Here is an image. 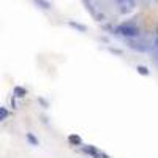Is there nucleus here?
Segmentation results:
<instances>
[{
  "label": "nucleus",
  "instance_id": "1",
  "mask_svg": "<svg viewBox=\"0 0 158 158\" xmlns=\"http://www.w3.org/2000/svg\"><path fill=\"white\" fill-rule=\"evenodd\" d=\"M117 33L122 36H127V38H135L139 35V29L135 27V25H118Z\"/></svg>",
  "mask_w": 158,
  "mask_h": 158
},
{
  "label": "nucleus",
  "instance_id": "2",
  "mask_svg": "<svg viewBox=\"0 0 158 158\" xmlns=\"http://www.w3.org/2000/svg\"><path fill=\"white\" fill-rule=\"evenodd\" d=\"M15 94H16V97H25V95H27V90L22 89V87H16Z\"/></svg>",
  "mask_w": 158,
  "mask_h": 158
},
{
  "label": "nucleus",
  "instance_id": "3",
  "mask_svg": "<svg viewBox=\"0 0 158 158\" xmlns=\"http://www.w3.org/2000/svg\"><path fill=\"white\" fill-rule=\"evenodd\" d=\"M6 115H8L6 109H5V108H0V120H5V118H6Z\"/></svg>",
  "mask_w": 158,
  "mask_h": 158
},
{
  "label": "nucleus",
  "instance_id": "4",
  "mask_svg": "<svg viewBox=\"0 0 158 158\" xmlns=\"http://www.w3.org/2000/svg\"><path fill=\"white\" fill-rule=\"evenodd\" d=\"M138 73H141V74H144V76H147V74H149V71H147L146 67H138Z\"/></svg>",
  "mask_w": 158,
  "mask_h": 158
},
{
  "label": "nucleus",
  "instance_id": "5",
  "mask_svg": "<svg viewBox=\"0 0 158 158\" xmlns=\"http://www.w3.org/2000/svg\"><path fill=\"white\" fill-rule=\"evenodd\" d=\"M35 2H36V3H41V5H43V8H49V6H51L48 2H44V0H35Z\"/></svg>",
  "mask_w": 158,
  "mask_h": 158
},
{
  "label": "nucleus",
  "instance_id": "6",
  "mask_svg": "<svg viewBox=\"0 0 158 158\" xmlns=\"http://www.w3.org/2000/svg\"><path fill=\"white\" fill-rule=\"evenodd\" d=\"M27 138H29V139H30V141H32V142H33V144H38V141H35V138H33V136H32V135H30V133H29V135H27Z\"/></svg>",
  "mask_w": 158,
  "mask_h": 158
},
{
  "label": "nucleus",
  "instance_id": "7",
  "mask_svg": "<svg viewBox=\"0 0 158 158\" xmlns=\"http://www.w3.org/2000/svg\"><path fill=\"white\" fill-rule=\"evenodd\" d=\"M117 3H123V2H127V0H115Z\"/></svg>",
  "mask_w": 158,
  "mask_h": 158
}]
</instances>
